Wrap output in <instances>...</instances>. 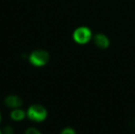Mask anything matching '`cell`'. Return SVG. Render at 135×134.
<instances>
[{
	"instance_id": "6da1fadb",
	"label": "cell",
	"mask_w": 135,
	"mask_h": 134,
	"mask_svg": "<svg viewBox=\"0 0 135 134\" xmlns=\"http://www.w3.org/2000/svg\"><path fill=\"white\" fill-rule=\"evenodd\" d=\"M26 115L32 122H41L47 117V111L46 108L40 104H33L30 106L26 112Z\"/></svg>"
},
{
	"instance_id": "7a4b0ae2",
	"label": "cell",
	"mask_w": 135,
	"mask_h": 134,
	"mask_svg": "<svg viewBox=\"0 0 135 134\" xmlns=\"http://www.w3.org/2000/svg\"><path fill=\"white\" fill-rule=\"evenodd\" d=\"M28 59L30 63L35 66H44L49 61V54L44 50H36L31 53Z\"/></svg>"
},
{
	"instance_id": "3957f363",
	"label": "cell",
	"mask_w": 135,
	"mask_h": 134,
	"mask_svg": "<svg viewBox=\"0 0 135 134\" xmlns=\"http://www.w3.org/2000/svg\"><path fill=\"white\" fill-rule=\"evenodd\" d=\"M92 37L91 31L87 27H79L74 32V39L80 44L88 43Z\"/></svg>"
},
{
	"instance_id": "277c9868",
	"label": "cell",
	"mask_w": 135,
	"mask_h": 134,
	"mask_svg": "<svg viewBox=\"0 0 135 134\" xmlns=\"http://www.w3.org/2000/svg\"><path fill=\"white\" fill-rule=\"evenodd\" d=\"M5 103L6 105L12 109H16V108H20L23 103L22 100L15 95H10L8 96L6 100H5Z\"/></svg>"
},
{
	"instance_id": "5b68a950",
	"label": "cell",
	"mask_w": 135,
	"mask_h": 134,
	"mask_svg": "<svg viewBox=\"0 0 135 134\" xmlns=\"http://www.w3.org/2000/svg\"><path fill=\"white\" fill-rule=\"evenodd\" d=\"M94 41L96 45L102 49H105L109 46V40L108 37L103 34H97L95 36Z\"/></svg>"
},
{
	"instance_id": "8992f818",
	"label": "cell",
	"mask_w": 135,
	"mask_h": 134,
	"mask_svg": "<svg viewBox=\"0 0 135 134\" xmlns=\"http://www.w3.org/2000/svg\"><path fill=\"white\" fill-rule=\"evenodd\" d=\"M25 116H26V113L20 108L13 109L10 113L11 119H13V121H17V122L23 120L25 118Z\"/></svg>"
},
{
	"instance_id": "52a82bcc",
	"label": "cell",
	"mask_w": 135,
	"mask_h": 134,
	"mask_svg": "<svg viewBox=\"0 0 135 134\" xmlns=\"http://www.w3.org/2000/svg\"><path fill=\"white\" fill-rule=\"evenodd\" d=\"M60 134H76V132L73 128L67 127V128L63 129L62 130V132L60 133Z\"/></svg>"
},
{
	"instance_id": "ba28073f",
	"label": "cell",
	"mask_w": 135,
	"mask_h": 134,
	"mask_svg": "<svg viewBox=\"0 0 135 134\" xmlns=\"http://www.w3.org/2000/svg\"><path fill=\"white\" fill-rule=\"evenodd\" d=\"M25 134H41V133L37 129L34 127H30L25 131Z\"/></svg>"
},
{
	"instance_id": "9c48e42d",
	"label": "cell",
	"mask_w": 135,
	"mask_h": 134,
	"mask_svg": "<svg viewBox=\"0 0 135 134\" xmlns=\"http://www.w3.org/2000/svg\"><path fill=\"white\" fill-rule=\"evenodd\" d=\"M2 134H13V130L11 126H7L4 128L3 133Z\"/></svg>"
},
{
	"instance_id": "30bf717a",
	"label": "cell",
	"mask_w": 135,
	"mask_h": 134,
	"mask_svg": "<svg viewBox=\"0 0 135 134\" xmlns=\"http://www.w3.org/2000/svg\"><path fill=\"white\" fill-rule=\"evenodd\" d=\"M0 122H1V114H0Z\"/></svg>"
},
{
	"instance_id": "8fae6325",
	"label": "cell",
	"mask_w": 135,
	"mask_h": 134,
	"mask_svg": "<svg viewBox=\"0 0 135 134\" xmlns=\"http://www.w3.org/2000/svg\"><path fill=\"white\" fill-rule=\"evenodd\" d=\"M0 134H2V131L0 130Z\"/></svg>"
}]
</instances>
